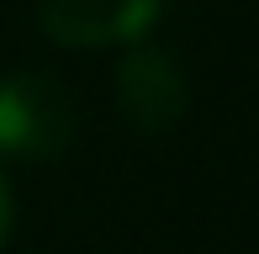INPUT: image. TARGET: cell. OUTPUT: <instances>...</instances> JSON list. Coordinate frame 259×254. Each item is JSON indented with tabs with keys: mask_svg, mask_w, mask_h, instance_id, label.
<instances>
[{
	"mask_svg": "<svg viewBox=\"0 0 259 254\" xmlns=\"http://www.w3.org/2000/svg\"><path fill=\"white\" fill-rule=\"evenodd\" d=\"M74 138V101L58 79L37 69H16L0 79V154L53 159Z\"/></svg>",
	"mask_w": 259,
	"mask_h": 254,
	"instance_id": "cell-1",
	"label": "cell"
},
{
	"mask_svg": "<svg viewBox=\"0 0 259 254\" xmlns=\"http://www.w3.org/2000/svg\"><path fill=\"white\" fill-rule=\"evenodd\" d=\"M185 101H191V85H185V69L169 59L164 48H133L116 69V106L133 127L143 133H164L185 117Z\"/></svg>",
	"mask_w": 259,
	"mask_h": 254,
	"instance_id": "cell-3",
	"label": "cell"
},
{
	"mask_svg": "<svg viewBox=\"0 0 259 254\" xmlns=\"http://www.w3.org/2000/svg\"><path fill=\"white\" fill-rule=\"evenodd\" d=\"M6 233H11V191L0 180V244H6Z\"/></svg>",
	"mask_w": 259,
	"mask_h": 254,
	"instance_id": "cell-4",
	"label": "cell"
},
{
	"mask_svg": "<svg viewBox=\"0 0 259 254\" xmlns=\"http://www.w3.org/2000/svg\"><path fill=\"white\" fill-rule=\"evenodd\" d=\"M164 0H37V21L64 48L138 43L159 21Z\"/></svg>",
	"mask_w": 259,
	"mask_h": 254,
	"instance_id": "cell-2",
	"label": "cell"
}]
</instances>
